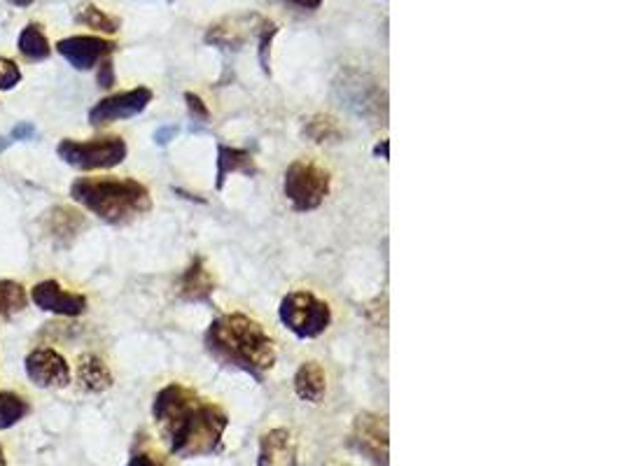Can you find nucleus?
Masks as SVG:
<instances>
[{
    "instance_id": "obj_1",
    "label": "nucleus",
    "mask_w": 623,
    "mask_h": 466,
    "mask_svg": "<svg viewBox=\"0 0 623 466\" xmlns=\"http://www.w3.org/2000/svg\"><path fill=\"white\" fill-rule=\"evenodd\" d=\"M152 418L169 451L185 459L217 453L229 424L223 408L180 383H171L157 391Z\"/></svg>"
},
{
    "instance_id": "obj_2",
    "label": "nucleus",
    "mask_w": 623,
    "mask_h": 466,
    "mask_svg": "<svg viewBox=\"0 0 623 466\" xmlns=\"http://www.w3.org/2000/svg\"><path fill=\"white\" fill-rule=\"evenodd\" d=\"M206 348L213 357L229 368H238L262 380L276 364V345L264 327L243 312L219 315L206 331Z\"/></svg>"
},
{
    "instance_id": "obj_3",
    "label": "nucleus",
    "mask_w": 623,
    "mask_h": 466,
    "mask_svg": "<svg viewBox=\"0 0 623 466\" xmlns=\"http://www.w3.org/2000/svg\"><path fill=\"white\" fill-rule=\"evenodd\" d=\"M70 198L101 221L124 227L152 211V194L134 178H76L68 186Z\"/></svg>"
},
{
    "instance_id": "obj_4",
    "label": "nucleus",
    "mask_w": 623,
    "mask_h": 466,
    "mask_svg": "<svg viewBox=\"0 0 623 466\" xmlns=\"http://www.w3.org/2000/svg\"><path fill=\"white\" fill-rule=\"evenodd\" d=\"M126 155H129V147L120 136H101V138H89V140H76V138H64L57 145V157L70 166L76 171L91 173V171H107V168L120 166Z\"/></svg>"
},
{
    "instance_id": "obj_5",
    "label": "nucleus",
    "mask_w": 623,
    "mask_h": 466,
    "mask_svg": "<svg viewBox=\"0 0 623 466\" xmlns=\"http://www.w3.org/2000/svg\"><path fill=\"white\" fill-rule=\"evenodd\" d=\"M279 315L281 322L299 339H318L332 325V308L310 292L287 294L281 302Z\"/></svg>"
},
{
    "instance_id": "obj_6",
    "label": "nucleus",
    "mask_w": 623,
    "mask_h": 466,
    "mask_svg": "<svg viewBox=\"0 0 623 466\" xmlns=\"http://www.w3.org/2000/svg\"><path fill=\"white\" fill-rule=\"evenodd\" d=\"M335 91L341 105L353 110L355 115L374 122L386 120L388 115L386 91H383L381 84L374 78H370V75L358 70H343L339 75V80L335 82Z\"/></svg>"
},
{
    "instance_id": "obj_7",
    "label": "nucleus",
    "mask_w": 623,
    "mask_h": 466,
    "mask_svg": "<svg viewBox=\"0 0 623 466\" xmlns=\"http://www.w3.org/2000/svg\"><path fill=\"white\" fill-rule=\"evenodd\" d=\"M329 184H332V178H329L322 166L299 159L295 163H290V168L285 171L283 192L292 203V208L297 213H308L316 211L327 198Z\"/></svg>"
},
{
    "instance_id": "obj_8",
    "label": "nucleus",
    "mask_w": 623,
    "mask_h": 466,
    "mask_svg": "<svg viewBox=\"0 0 623 466\" xmlns=\"http://www.w3.org/2000/svg\"><path fill=\"white\" fill-rule=\"evenodd\" d=\"M155 93L148 87H136L129 91H117L110 93V96L101 99L94 107L89 110V124L94 128H103L122 120H132L138 117L140 112L148 110V105L152 103Z\"/></svg>"
},
{
    "instance_id": "obj_9",
    "label": "nucleus",
    "mask_w": 623,
    "mask_h": 466,
    "mask_svg": "<svg viewBox=\"0 0 623 466\" xmlns=\"http://www.w3.org/2000/svg\"><path fill=\"white\" fill-rule=\"evenodd\" d=\"M26 378L41 389H61L72 380V368L59 350L33 348L24 360Z\"/></svg>"
},
{
    "instance_id": "obj_10",
    "label": "nucleus",
    "mask_w": 623,
    "mask_h": 466,
    "mask_svg": "<svg viewBox=\"0 0 623 466\" xmlns=\"http://www.w3.org/2000/svg\"><path fill=\"white\" fill-rule=\"evenodd\" d=\"M61 59L76 70H94L115 54L117 45L101 35H68L54 45Z\"/></svg>"
},
{
    "instance_id": "obj_11",
    "label": "nucleus",
    "mask_w": 623,
    "mask_h": 466,
    "mask_svg": "<svg viewBox=\"0 0 623 466\" xmlns=\"http://www.w3.org/2000/svg\"><path fill=\"white\" fill-rule=\"evenodd\" d=\"M29 298L35 304V308H41L43 312L57 315V317H80L89 308L84 294L68 292L59 280H52V277L35 283L31 287Z\"/></svg>"
},
{
    "instance_id": "obj_12",
    "label": "nucleus",
    "mask_w": 623,
    "mask_h": 466,
    "mask_svg": "<svg viewBox=\"0 0 623 466\" xmlns=\"http://www.w3.org/2000/svg\"><path fill=\"white\" fill-rule=\"evenodd\" d=\"M351 443L376 466H388V422L374 413H360L353 424Z\"/></svg>"
},
{
    "instance_id": "obj_13",
    "label": "nucleus",
    "mask_w": 623,
    "mask_h": 466,
    "mask_svg": "<svg viewBox=\"0 0 623 466\" xmlns=\"http://www.w3.org/2000/svg\"><path fill=\"white\" fill-rule=\"evenodd\" d=\"M87 227V219L80 211L70 208V205H54L52 211L43 217V229L52 236L57 246L68 248L78 234Z\"/></svg>"
},
{
    "instance_id": "obj_14",
    "label": "nucleus",
    "mask_w": 623,
    "mask_h": 466,
    "mask_svg": "<svg viewBox=\"0 0 623 466\" xmlns=\"http://www.w3.org/2000/svg\"><path fill=\"white\" fill-rule=\"evenodd\" d=\"M297 441L287 429H271L260 439L258 466H297Z\"/></svg>"
},
{
    "instance_id": "obj_15",
    "label": "nucleus",
    "mask_w": 623,
    "mask_h": 466,
    "mask_svg": "<svg viewBox=\"0 0 623 466\" xmlns=\"http://www.w3.org/2000/svg\"><path fill=\"white\" fill-rule=\"evenodd\" d=\"M213 292H215V280H213L211 271L206 269L204 259L196 257L192 264L188 266V271L182 273L180 285H178V294H180V298H185V302L204 304L213 296Z\"/></svg>"
},
{
    "instance_id": "obj_16",
    "label": "nucleus",
    "mask_w": 623,
    "mask_h": 466,
    "mask_svg": "<svg viewBox=\"0 0 623 466\" xmlns=\"http://www.w3.org/2000/svg\"><path fill=\"white\" fill-rule=\"evenodd\" d=\"M76 376H78L80 387L84 391H89V395H101V391L110 389L115 383L113 371H110V366L94 352L80 354L78 366H76Z\"/></svg>"
},
{
    "instance_id": "obj_17",
    "label": "nucleus",
    "mask_w": 623,
    "mask_h": 466,
    "mask_svg": "<svg viewBox=\"0 0 623 466\" xmlns=\"http://www.w3.org/2000/svg\"><path fill=\"white\" fill-rule=\"evenodd\" d=\"M254 159L246 149L238 147H227L219 145L217 147V190H223L227 178L231 173H243V175H254Z\"/></svg>"
},
{
    "instance_id": "obj_18",
    "label": "nucleus",
    "mask_w": 623,
    "mask_h": 466,
    "mask_svg": "<svg viewBox=\"0 0 623 466\" xmlns=\"http://www.w3.org/2000/svg\"><path fill=\"white\" fill-rule=\"evenodd\" d=\"M16 49H20V54L31 64L47 61L54 52V47L47 41L45 29L38 22H31L20 31V37H16Z\"/></svg>"
},
{
    "instance_id": "obj_19",
    "label": "nucleus",
    "mask_w": 623,
    "mask_h": 466,
    "mask_svg": "<svg viewBox=\"0 0 623 466\" xmlns=\"http://www.w3.org/2000/svg\"><path fill=\"white\" fill-rule=\"evenodd\" d=\"M295 391H297L299 399L318 404L327 391V378H325L322 366L316 364V362L302 364L299 371H297V376H295Z\"/></svg>"
},
{
    "instance_id": "obj_20",
    "label": "nucleus",
    "mask_w": 623,
    "mask_h": 466,
    "mask_svg": "<svg viewBox=\"0 0 623 466\" xmlns=\"http://www.w3.org/2000/svg\"><path fill=\"white\" fill-rule=\"evenodd\" d=\"M31 413V404L20 391L0 389V432L20 424Z\"/></svg>"
},
{
    "instance_id": "obj_21",
    "label": "nucleus",
    "mask_w": 623,
    "mask_h": 466,
    "mask_svg": "<svg viewBox=\"0 0 623 466\" xmlns=\"http://www.w3.org/2000/svg\"><path fill=\"white\" fill-rule=\"evenodd\" d=\"M248 26H238V19H227L223 24L211 26V31L206 33V43L208 45H217L223 49H238L246 41H248Z\"/></svg>"
},
{
    "instance_id": "obj_22",
    "label": "nucleus",
    "mask_w": 623,
    "mask_h": 466,
    "mask_svg": "<svg viewBox=\"0 0 623 466\" xmlns=\"http://www.w3.org/2000/svg\"><path fill=\"white\" fill-rule=\"evenodd\" d=\"M29 306V294L22 283L16 280H0V317L3 320H12L14 315H20Z\"/></svg>"
},
{
    "instance_id": "obj_23",
    "label": "nucleus",
    "mask_w": 623,
    "mask_h": 466,
    "mask_svg": "<svg viewBox=\"0 0 623 466\" xmlns=\"http://www.w3.org/2000/svg\"><path fill=\"white\" fill-rule=\"evenodd\" d=\"M76 22L91 29V31L103 33V35H115L120 31V19L117 16L107 14L105 10H101L99 5H91V3L80 8V12L76 14Z\"/></svg>"
},
{
    "instance_id": "obj_24",
    "label": "nucleus",
    "mask_w": 623,
    "mask_h": 466,
    "mask_svg": "<svg viewBox=\"0 0 623 466\" xmlns=\"http://www.w3.org/2000/svg\"><path fill=\"white\" fill-rule=\"evenodd\" d=\"M304 136L318 145H325V143H337L343 136V130L335 117L314 115L304 124Z\"/></svg>"
},
{
    "instance_id": "obj_25",
    "label": "nucleus",
    "mask_w": 623,
    "mask_h": 466,
    "mask_svg": "<svg viewBox=\"0 0 623 466\" xmlns=\"http://www.w3.org/2000/svg\"><path fill=\"white\" fill-rule=\"evenodd\" d=\"M279 33L276 24L273 22H262L260 33H258V52H260V66L262 70L269 75L271 72V43H273V35Z\"/></svg>"
},
{
    "instance_id": "obj_26",
    "label": "nucleus",
    "mask_w": 623,
    "mask_h": 466,
    "mask_svg": "<svg viewBox=\"0 0 623 466\" xmlns=\"http://www.w3.org/2000/svg\"><path fill=\"white\" fill-rule=\"evenodd\" d=\"M22 68L8 59V56H0V91H12L22 84Z\"/></svg>"
},
{
    "instance_id": "obj_27",
    "label": "nucleus",
    "mask_w": 623,
    "mask_h": 466,
    "mask_svg": "<svg viewBox=\"0 0 623 466\" xmlns=\"http://www.w3.org/2000/svg\"><path fill=\"white\" fill-rule=\"evenodd\" d=\"M126 466H169V464L155 451L152 445L140 443V445H136V451L132 453Z\"/></svg>"
},
{
    "instance_id": "obj_28",
    "label": "nucleus",
    "mask_w": 623,
    "mask_h": 466,
    "mask_svg": "<svg viewBox=\"0 0 623 466\" xmlns=\"http://www.w3.org/2000/svg\"><path fill=\"white\" fill-rule=\"evenodd\" d=\"M35 136H38V128H35V124L31 122H20L16 124L8 136L0 138V152H5V149L14 143H24V140H33Z\"/></svg>"
},
{
    "instance_id": "obj_29",
    "label": "nucleus",
    "mask_w": 623,
    "mask_h": 466,
    "mask_svg": "<svg viewBox=\"0 0 623 466\" xmlns=\"http://www.w3.org/2000/svg\"><path fill=\"white\" fill-rule=\"evenodd\" d=\"M185 101H188L190 117H192L196 124H208L211 110H208V105H206L204 101H201V96H196V93L188 91V93H185Z\"/></svg>"
},
{
    "instance_id": "obj_30",
    "label": "nucleus",
    "mask_w": 623,
    "mask_h": 466,
    "mask_svg": "<svg viewBox=\"0 0 623 466\" xmlns=\"http://www.w3.org/2000/svg\"><path fill=\"white\" fill-rule=\"evenodd\" d=\"M97 80H99V87L101 89H113L115 87V66L110 59H105L103 64H99L97 68Z\"/></svg>"
},
{
    "instance_id": "obj_31",
    "label": "nucleus",
    "mask_w": 623,
    "mask_h": 466,
    "mask_svg": "<svg viewBox=\"0 0 623 466\" xmlns=\"http://www.w3.org/2000/svg\"><path fill=\"white\" fill-rule=\"evenodd\" d=\"M175 134H178L175 126H163V128H159L157 134H155V140H157L159 145H167L169 140L175 138Z\"/></svg>"
},
{
    "instance_id": "obj_32",
    "label": "nucleus",
    "mask_w": 623,
    "mask_h": 466,
    "mask_svg": "<svg viewBox=\"0 0 623 466\" xmlns=\"http://www.w3.org/2000/svg\"><path fill=\"white\" fill-rule=\"evenodd\" d=\"M290 3L302 8V10H318L325 3V0H290Z\"/></svg>"
},
{
    "instance_id": "obj_33",
    "label": "nucleus",
    "mask_w": 623,
    "mask_h": 466,
    "mask_svg": "<svg viewBox=\"0 0 623 466\" xmlns=\"http://www.w3.org/2000/svg\"><path fill=\"white\" fill-rule=\"evenodd\" d=\"M8 3L12 5V8H31L35 0H8Z\"/></svg>"
},
{
    "instance_id": "obj_34",
    "label": "nucleus",
    "mask_w": 623,
    "mask_h": 466,
    "mask_svg": "<svg viewBox=\"0 0 623 466\" xmlns=\"http://www.w3.org/2000/svg\"><path fill=\"white\" fill-rule=\"evenodd\" d=\"M381 152H383V159H388V143L386 140H383V145L376 147V155H381Z\"/></svg>"
},
{
    "instance_id": "obj_35",
    "label": "nucleus",
    "mask_w": 623,
    "mask_h": 466,
    "mask_svg": "<svg viewBox=\"0 0 623 466\" xmlns=\"http://www.w3.org/2000/svg\"><path fill=\"white\" fill-rule=\"evenodd\" d=\"M0 466H8V457H5L3 445H0Z\"/></svg>"
}]
</instances>
